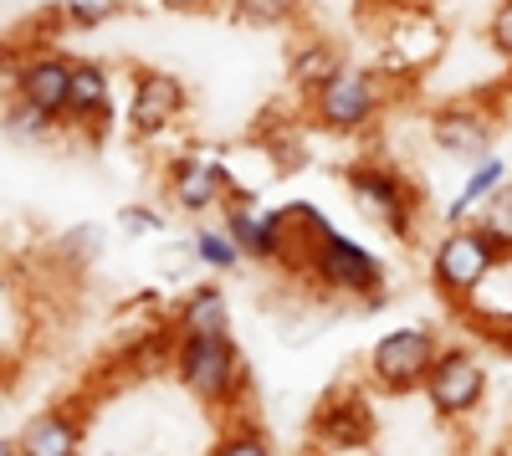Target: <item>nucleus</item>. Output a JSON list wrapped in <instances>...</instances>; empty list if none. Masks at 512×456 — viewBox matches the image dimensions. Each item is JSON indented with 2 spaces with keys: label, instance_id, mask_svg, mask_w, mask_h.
I'll use <instances>...</instances> for the list:
<instances>
[{
  "label": "nucleus",
  "instance_id": "f257e3e1",
  "mask_svg": "<svg viewBox=\"0 0 512 456\" xmlns=\"http://www.w3.org/2000/svg\"><path fill=\"white\" fill-rule=\"evenodd\" d=\"M287 216H292L297 231H303V272H313L318 287L344 293V298L379 303V293H384V262L369 252L364 241L333 231L318 205H287Z\"/></svg>",
  "mask_w": 512,
  "mask_h": 456
},
{
  "label": "nucleus",
  "instance_id": "f03ea898",
  "mask_svg": "<svg viewBox=\"0 0 512 456\" xmlns=\"http://www.w3.org/2000/svg\"><path fill=\"white\" fill-rule=\"evenodd\" d=\"M507 262L502 252V241L477 221V226H466L456 221L436 246H431V282H436V293L461 308V303H472V293H482V282Z\"/></svg>",
  "mask_w": 512,
  "mask_h": 456
},
{
  "label": "nucleus",
  "instance_id": "7ed1b4c3",
  "mask_svg": "<svg viewBox=\"0 0 512 456\" xmlns=\"http://www.w3.org/2000/svg\"><path fill=\"white\" fill-rule=\"evenodd\" d=\"M175 380L205 405L231 410L246 395V364L231 334H195L175 344Z\"/></svg>",
  "mask_w": 512,
  "mask_h": 456
},
{
  "label": "nucleus",
  "instance_id": "20e7f679",
  "mask_svg": "<svg viewBox=\"0 0 512 456\" xmlns=\"http://www.w3.org/2000/svg\"><path fill=\"white\" fill-rule=\"evenodd\" d=\"M384 93H379V77L364 72V67H349V62H338L318 88L308 93V113L323 134H338V139H349L359 129H369L374 113H379Z\"/></svg>",
  "mask_w": 512,
  "mask_h": 456
},
{
  "label": "nucleus",
  "instance_id": "39448f33",
  "mask_svg": "<svg viewBox=\"0 0 512 456\" xmlns=\"http://www.w3.org/2000/svg\"><path fill=\"white\" fill-rule=\"evenodd\" d=\"M441 354V334L425 323H405V328H390L384 339H374L369 349V380L384 390V395H410V390H425V375Z\"/></svg>",
  "mask_w": 512,
  "mask_h": 456
},
{
  "label": "nucleus",
  "instance_id": "423d86ee",
  "mask_svg": "<svg viewBox=\"0 0 512 456\" xmlns=\"http://www.w3.org/2000/svg\"><path fill=\"white\" fill-rule=\"evenodd\" d=\"M354 205L374 221L384 226L395 241H410L415 236V221H420V195L405 175H395L390 164H349V175H344Z\"/></svg>",
  "mask_w": 512,
  "mask_h": 456
},
{
  "label": "nucleus",
  "instance_id": "0eeeda50",
  "mask_svg": "<svg viewBox=\"0 0 512 456\" xmlns=\"http://www.w3.org/2000/svg\"><path fill=\"white\" fill-rule=\"evenodd\" d=\"M425 400H431V410L441 421H461L472 416V410L487 400V364L466 349V344H451L436 354L431 375H425Z\"/></svg>",
  "mask_w": 512,
  "mask_h": 456
},
{
  "label": "nucleus",
  "instance_id": "6e6552de",
  "mask_svg": "<svg viewBox=\"0 0 512 456\" xmlns=\"http://www.w3.org/2000/svg\"><path fill=\"white\" fill-rule=\"evenodd\" d=\"M180 113H185V82L164 67H134V77H128V129L149 144L175 129Z\"/></svg>",
  "mask_w": 512,
  "mask_h": 456
},
{
  "label": "nucleus",
  "instance_id": "1a4fd4ad",
  "mask_svg": "<svg viewBox=\"0 0 512 456\" xmlns=\"http://www.w3.org/2000/svg\"><path fill=\"white\" fill-rule=\"evenodd\" d=\"M226 231L236 236V246H241L251 262L282 267L292 221H287V211H256V195L231 185V200H226Z\"/></svg>",
  "mask_w": 512,
  "mask_h": 456
},
{
  "label": "nucleus",
  "instance_id": "9d476101",
  "mask_svg": "<svg viewBox=\"0 0 512 456\" xmlns=\"http://www.w3.org/2000/svg\"><path fill=\"white\" fill-rule=\"evenodd\" d=\"M72 57H62V52H31L16 72H11V93H16V103H26V108H36L41 118H52V123H62L67 118V98H72Z\"/></svg>",
  "mask_w": 512,
  "mask_h": 456
},
{
  "label": "nucleus",
  "instance_id": "9b49d317",
  "mask_svg": "<svg viewBox=\"0 0 512 456\" xmlns=\"http://www.w3.org/2000/svg\"><path fill=\"white\" fill-rule=\"evenodd\" d=\"M169 205L185 216H205L216 205L231 200V170L216 159H195V154H175L169 159V175H164Z\"/></svg>",
  "mask_w": 512,
  "mask_h": 456
},
{
  "label": "nucleus",
  "instance_id": "f8f14e48",
  "mask_svg": "<svg viewBox=\"0 0 512 456\" xmlns=\"http://www.w3.org/2000/svg\"><path fill=\"white\" fill-rule=\"evenodd\" d=\"M108 118H113V77L103 62L82 57L72 67V98H67V129H82L88 139H108Z\"/></svg>",
  "mask_w": 512,
  "mask_h": 456
},
{
  "label": "nucleus",
  "instance_id": "ddd939ff",
  "mask_svg": "<svg viewBox=\"0 0 512 456\" xmlns=\"http://www.w3.org/2000/svg\"><path fill=\"white\" fill-rule=\"evenodd\" d=\"M431 144L451 159H482L492 144V118L472 103H446L431 113Z\"/></svg>",
  "mask_w": 512,
  "mask_h": 456
},
{
  "label": "nucleus",
  "instance_id": "4468645a",
  "mask_svg": "<svg viewBox=\"0 0 512 456\" xmlns=\"http://www.w3.org/2000/svg\"><path fill=\"white\" fill-rule=\"evenodd\" d=\"M369 436H374V410L359 395L338 390V395L323 400V410H318V441L323 446L354 451V446H369Z\"/></svg>",
  "mask_w": 512,
  "mask_h": 456
},
{
  "label": "nucleus",
  "instance_id": "2eb2a0df",
  "mask_svg": "<svg viewBox=\"0 0 512 456\" xmlns=\"http://www.w3.org/2000/svg\"><path fill=\"white\" fill-rule=\"evenodd\" d=\"M11 451L26 456H72L82 451V421L72 410H41L36 421H26V431L11 441Z\"/></svg>",
  "mask_w": 512,
  "mask_h": 456
},
{
  "label": "nucleus",
  "instance_id": "dca6fc26",
  "mask_svg": "<svg viewBox=\"0 0 512 456\" xmlns=\"http://www.w3.org/2000/svg\"><path fill=\"white\" fill-rule=\"evenodd\" d=\"M175 334L195 339V334H231V303L221 287H195L185 293L180 313H175Z\"/></svg>",
  "mask_w": 512,
  "mask_h": 456
},
{
  "label": "nucleus",
  "instance_id": "f3484780",
  "mask_svg": "<svg viewBox=\"0 0 512 456\" xmlns=\"http://www.w3.org/2000/svg\"><path fill=\"white\" fill-rule=\"evenodd\" d=\"M502 180H507V164L497 159V154H482L477 159V170L466 175V185H461V195L451 200V211H446V221L456 226V221H466V211H472V205H487L497 190H502Z\"/></svg>",
  "mask_w": 512,
  "mask_h": 456
},
{
  "label": "nucleus",
  "instance_id": "a211bd4d",
  "mask_svg": "<svg viewBox=\"0 0 512 456\" xmlns=\"http://www.w3.org/2000/svg\"><path fill=\"white\" fill-rule=\"evenodd\" d=\"M195 257H200L205 267H216V272H236V267L246 262V252L236 246V236H231L226 226H200V231H195Z\"/></svg>",
  "mask_w": 512,
  "mask_h": 456
},
{
  "label": "nucleus",
  "instance_id": "6ab92c4d",
  "mask_svg": "<svg viewBox=\"0 0 512 456\" xmlns=\"http://www.w3.org/2000/svg\"><path fill=\"white\" fill-rule=\"evenodd\" d=\"M297 11H303V0H231V16L241 26H262V31L297 21Z\"/></svg>",
  "mask_w": 512,
  "mask_h": 456
},
{
  "label": "nucleus",
  "instance_id": "aec40b11",
  "mask_svg": "<svg viewBox=\"0 0 512 456\" xmlns=\"http://www.w3.org/2000/svg\"><path fill=\"white\" fill-rule=\"evenodd\" d=\"M482 226L502 241V252H507V262H512V185L502 180V190L487 200V216H482Z\"/></svg>",
  "mask_w": 512,
  "mask_h": 456
},
{
  "label": "nucleus",
  "instance_id": "412c9836",
  "mask_svg": "<svg viewBox=\"0 0 512 456\" xmlns=\"http://www.w3.org/2000/svg\"><path fill=\"white\" fill-rule=\"evenodd\" d=\"M333 67H338V57H328V47H303V52H297V62H292V77L313 93Z\"/></svg>",
  "mask_w": 512,
  "mask_h": 456
},
{
  "label": "nucleus",
  "instance_id": "4be33fe9",
  "mask_svg": "<svg viewBox=\"0 0 512 456\" xmlns=\"http://www.w3.org/2000/svg\"><path fill=\"white\" fill-rule=\"evenodd\" d=\"M487 47H492L502 62H512V0H502V6L492 11V21H487Z\"/></svg>",
  "mask_w": 512,
  "mask_h": 456
},
{
  "label": "nucleus",
  "instance_id": "5701e85b",
  "mask_svg": "<svg viewBox=\"0 0 512 456\" xmlns=\"http://www.w3.org/2000/svg\"><path fill=\"white\" fill-rule=\"evenodd\" d=\"M216 451H272V436L256 431L251 421H236V431H226V436L216 441Z\"/></svg>",
  "mask_w": 512,
  "mask_h": 456
},
{
  "label": "nucleus",
  "instance_id": "b1692460",
  "mask_svg": "<svg viewBox=\"0 0 512 456\" xmlns=\"http://www.w3.org/2000/svg\"><path fill=\"white\" fill-rule=\"evenodd\" d=\"M477 328L497 349H512V313H477Z\"/></svg>",
  "mask_w": 512,
  "mask_h": 456
},
{
  "label": "nucleus",
  "instance_id": "393cba45",
  "mask_svg": "<svg viewBox=\"0 0 512 456\" xmlns=\"http://www.w3.org/2000/svg\"><path fill=\"white\" fill-rule=\"evenodd\" d=\"M103 16H113L108 0H77V6H67V21L72 26H98Z\"/></svg>",
  "mask_w": 512,
  "mask_h": 456
},
{
  "label": "nucleus",
  "instance_id": "a878e982",
  "mask_svg": "<svg viewBox=\"0 0 512 456\" xmlns=\"http://www.w3.org/2000/svg\"><path fill=\"white\" fill-rule=\"evenodd\" d=\"M159 11H175V16H205L216 11V0H154Z\"/></svg>",
  "mask_w": 512,
  "mask_h": 456
},
{
  "label": "nucleus",
  "instance_id": "bb28decb",
  "mask_svg": "<svg viewBox=\"0 0 512 456\" xmlns=\"http://www.w3.org/2000/svg\"><path fill=\"white\" fill-rule=\"evenodd\" d=\"M123 226H128V231H159L164 221H159L154 211H144V205H128V211H123Z\"/></svg>",
  "mask_w": 512,
  "mask_h": 456
}]
</instances>
